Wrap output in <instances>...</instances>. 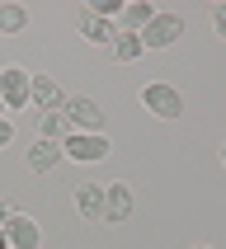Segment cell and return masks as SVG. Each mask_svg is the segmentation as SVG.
<instances>
[{
  "instance_id": "obj_19",
  "label": "cell",
  "mask_w": 226,
  "mask_h": 249,
  "mask_svg": "<svg viewBox=\"0 0 226 249\" xmlns=\"http://www.w3.org/2000/svg\"><path fill=\"white\" fill-rule=\"evenodd\" d=\"M0 249H10V240H5V231H0Z\"/></svg>"
},
{
  "instance_id": "obj_11",
  "label": "cell",
  "mask_w": 226,
  "mask_h": 249,
  "mask_svg": "<svg viewBox=\"0 0 226 249\" xmlns=\"http://www.w3.org/2000/svg\"><path fill=\"white\" fill-rule=\"evenodd\" d=\"M151 5H146V0H127L123 10H118V19H113V24H118V33H141V28L151 24Z\"/></svg>"
},
{
  "instance_id": "obj_16",
  "label": "cell",
  "mask_w": 226,
  "mask_h": 249,
  "mask_svg": "<svg viewBox=\"0 0 226 249\" xmlns=\"http://www.w3.org/2000/svg\"><path fill=\"white\" fill-rule=\"evenodd\" d=\"M212 28H217V38H226V5H212Z\"/></svg>"
},
{
  "instance_id": "obj_4",
  "label": "cell",
  "mask_w": 226,
  "mask_h": 249,
  "mask_svg": "<svg viewBox=\"0 0 226 249\" xmlns=\"http://www.w3.org/2000/svg\"><path fill=\"white\" fill-rule=\"evenodd\" d=\"M28 94H33V75H28L24 66H5L0 71V104H5V113L28 108Z\"/></svg>"
},
{
  "instance_id": "obj_3",
  "label": "cell",
  "mask_w": 226,
  "mask_h": 249,
  "mask_svg": "<svg viewBox=\"0 0 226 249\" xmlns=\"http://www.w3.org/2000/svg\"><path fill=\"white\" fill-rule=\"evenodd\" d=\"M137 38H141V47H146V52L174 47V42L184 38V19H179V14H165V10H155V14H151V24L141 28Z\"/></svg>"
},
{
  "instance_id": "obj_18",
  "label": "cell",
  "mask_w": 226,
  "mask_h": 249,
  "mask_svg": "<svg viewBox=\"0 0 226 249\" xmlns=\"http://www.w3.org/2000/svg\"><path fill=\"white\" fill-rule=\"evenodd\" d=\"M10 216H14V207H10V202H0V231L10 226Z\"/></svg>"
},
{
  "instance_id": "obj_1",
  "label": "cell",
  "mask_w": 226,
  "mask_h": 249,
  "mask_svg": "<svg viewBox=\"0 0 226 249\" xmlns=\"http://www.w3.org/2000/svg\"><path fill=\"white\" fill-rule=\"evenodd\" d=\"M141 108L160 123H174V118H184V94L165 80H151V85H141Z\"/></svg>"
},
{
  "instance_id": "obj_13",
  "label": "cell",
  "mask_w": 226,
  "mask_h": 249,
  "mask_svg": "<svg viewBox=\"0 0 226 249\" xmlns=\"http://www.w3.org/2000/svg\"><path fill=\"white\" fill-rule=\"evenodd\" d=\"M38 118V137H47V141H66L71 137V123H66V113L56 108V113H33Z\"/></svg>"
},
{
  "instance_id": "obj_14",
  "label": "cell",
  "mask_w": 226,
  "mask_h": 249,
  "mask_svg": "<svg viewBox=\"0 0 226 249\" xmlns=\"http://www.w3.org/2000/svg\"><path fill=\"white\" fill-rule=\"evenodd\" d=\"M28 28V10L24 5H0V38H14Z\"/></svg>"
},
{
  "instance_id": "obj_17",
  "label": "cell",
  "mask_w": 226,
  "mask_h": 249,
  "mask_svg": "<svg viewBox=\"0 0 226 249\" xmlns=\"http://www.w3.org/2000/svg\"><path fill=\"white\" fill-rule=\"evenodd\" d=\"M10 141H14V123H10V118H0V151H5Z\"/></svg>"
},
{
  "instance_id": "obj_6",
  "label": "cell",
  "mask_w": 226,
  "mask_h": 249,
  "mask_svg": "<svg viewBox=\"0 0 226 249\" xmlns=\"http://www.w3.org/2000/svg\"><path fill=\"white\" fill-rule=\"evenodd\" d=\"M137 207V197L127 183H104V226H123Z\"/></svg>"
},
{
  "instance_id": "obj_21",
  "label": "cell",
  "mask_w": 226,
  "mask_h": 249,
  "mask_svg": "<svg viewBox=\"0 0 226 249\" xmlns=\"http://www.w3.org/2000/svg\"><path fill=\"white\" fill-rule=\"evenodd\" d=\"M188 249H207V245H188Z\"/></svg>"
},
{
  "instance_id": "obj_2",
  "label": "cell",
  "mask_w": 226,
  "mask_h": 249,
  "mask_svg": "<svg viewBox=\"0 0 226 249\" xmlns=\"http://www.w3.org/2000/svg\"><path fill=\"white\" fill-rule=\"evenodd\" d=\"M109 137L104 132H71L61 141V160H75V165H99V160H109Z\"/></svg>"
},
{
  "instance_id": "obj_7",
  "label": "cell",
  "mask_w": 226,
  "mask_h": 249,
  "mask_svg": "<svg viewBox=\"0 0 226 249\" xmlns=\"http://www.w3.org/2000/svg\"><path fill=\"white\" fill-rule=\"evenodd\" d=\"M28 104L38 113H56V108H66V89L52 80V75H33V94H28Z\"/></svg>"
},
{
  "instance_id": "obj_10",
  "label": "cell",
  "mask_w": 226,
  "mask_h": 249,
  "mask_svg": "<svg viewBox=\"0 0 226 249\" xmlns=\"http://www.w3.org/2000/svg\"><path fill=\"white\" fill-rule=\"evenodd\" d=\"M75 212L85 221L104 226V183H75Z\"/></svg>"
},
{
  "instance_id": "obj_15",
  "label": "cell",
  "mask_w": 226,
  "mask_h": 249,
  "mask_svg": "<svg viewBox=\"0 0 226 249\" xmlns=\"http://www.w3.org/2000/svg\"><path fill=\"white\" fill-rule=\"evenodd\" d=\"M109 52H113V61H123V66H127V61H137L146 47H141V38H137V33H118V38L109 42Z\"/></svg>"
},
{
  "instance_id": "obj_22",
  "label": "cell",
  "mask_w": 226,
  "mask_h": 249,
  "mask_svg": "<svg viewBox=\"0 0 226 249\" xmlns=\"http://www.w3.org/2000/svg\"><path fill=\"white\" fill-rule=\"evenodd\" d=\"M0 118H5V104H0Z\"/></svg>"
},
{
  "instance_id": "obj_9",
  "label": "cell",
  "mask_w": 226,
  "mask_h": 249,
  "mask_svg": "<svg viewBox=\"0 0 226 249\" xmlns=\"http://www.w3.org/2000/svg\"><path fill=\"white\" fill-rule=\"evenodd\" d=\"M75 24H80L85 42H94V47H109V42L118 38V24H113V19H99V14H90V10H75Z\"/></svg>"
},
{
  "instance_id": "obj_5",
  "label": "cell",
  "mask_w": 226,
  "mask_h": 249,
  "mask_svg": "<svg viewBox=\"0 0 226 249\" xmlns=\"http://www.w3.org/2000/svg\"><path fill=\"white\" fill-rule=\"evenodd\" d=\"M66 123H71V132H104V104L99 99H90V94H75V99H66Z\"/></svg>"
},
{
  "instance_id": "obj_8",
  "label": "cell",
  "mask_w": 226,
  "mask_h": 249,
  "mask_svg": "<svg viewBox=\"0 0 226 249\" xmlns=\"http://www.w3.org/2000/svg\"><path fill=\"white\" fill-rule=\"evenodd\" d=\"M5 240H10V249H38L42 245V226L33 221V216H19V212H14L10 226H5Z\"/></svg>"
},
{
  "instance_id": "obj_20",
  "label": "cell",
  "mask_w": 226,
  "mask_h": 249,
  "mask_svg": "<svg viewBox=\"0 0 226 249\" xmlns=\"http://www.w3.org/2000/svg\"><path fill=\"white\" fill-rule=\"evenodd\" d=\"M222 165H226V146H222Z\"/></svg>"
},
{
  "instance_id": "obj_12",
  "label": "cell",
  "mask_w": 226,
  "mask_h": 249,
  "mask_svg": "<svg viewBox=\"0 0 226 249\" xmlns=\"http://www.w3.org/2000/svg\"><path fill=\"white\" fill-rule=\"evenodd\" d=\"M56 165H61V141L38 137L33 151H28V169H33V174H47V169H56Z\"/></svg>"
}]
</instances>
